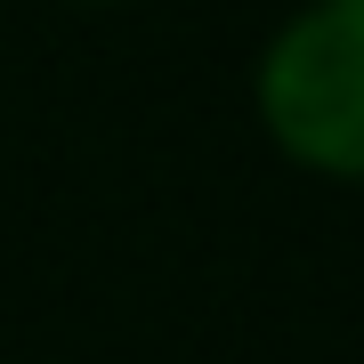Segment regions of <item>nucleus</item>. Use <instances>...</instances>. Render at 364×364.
Segmentation results:
<instances>
[{"mask_svg":"<svg viewBox=\"0 0 364 364\" xmlns=\"http://www.w3.org/2000/svg\"><path fill=\"white\" fill-rule=\"evenodd\" d=\"M259 105L299 162L364 170V0H324L267 49Z\"/></svg>","mask_w":364,"mask_h":364,"instance_id":"obj_1","label":"nucleus"}]
</instances>
